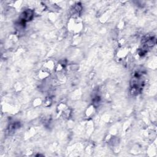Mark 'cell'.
<instances>
[{
	"instance_id": "1",
	"label": "cell",
	"mask_w": 157,
	"mask_h": 157,
	"mask_svg": "<svg viewBox=\"0 0 157 157\" xmlns=\"http://www.w3.org/2000/svg\"><path fill=\"white\" fill-rule=\"evenodd\" d=\"M33 17V12L31 9H27L25 10L21 15L20 23H24L26 21H30Z\"/></svg>"
}]
</instances>
